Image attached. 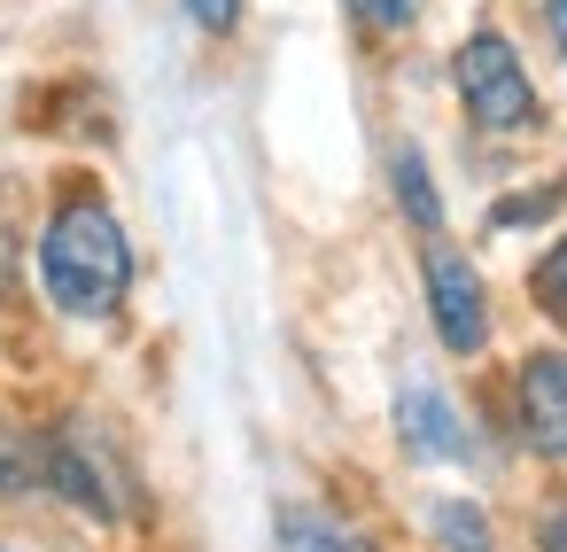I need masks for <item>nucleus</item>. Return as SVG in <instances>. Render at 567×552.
I'll list each match as a JSON object with an SVG mask.
<instances>
[{"label":"nucleus","mask_w":567,"mask_h":552,"mask_svg":"<svg viewBox=\"0 0 567 552\" xmlns=\"http://www.w3.org/2000/svg\"><path fill=\"white\" fill-rule=\"evenodd\" d=\"M40 280H48L55 311H71V319H110L125 304V288H133V242L110 218V203L71 195L48 218V234H40Z\"/></svg>","instance_id":"1"},{"label":"nucleus","mask_w":567,"mask_h":552,"mask_svg":"<svg viewBox=\"0 0 567 552\" xmlns=\"http://www.w3.org/2000/svg\"><path fill=\"white\" fill-rule=\"evenodd\" d=\"M458 102L482 133H520L536 125V86L520 71V55L505 48V32H474L458 48Z\"/></svg>","instance_id":"2"},{"label":"nucleus","mask_w":567,"mask_h":552,"mask_svg":"<svg viewBox=\"0 0 567 552\" xmlns=\"http://www.w3.org/2000/svg\"><path fill=\"white\" fill-rule=\"evenodd\" d=\"M48 482H55L79 513H94V521H117V513H125V490H117L125 467L110 459V443H102L86 420H71V428L48 443Z\"/></svg>","instance_id":"3"},{"label":"nucleus","mask_w":567,"mask_h":552,"mask_svg":"<svg viewBox=\"0 0 567 552\" xmlns=\"http://www.w3.org/2000/svg\"><path fill=\"white\" fill-rule=\"evenodd\" d=\"M427 311H435V335H443V350L474 358V350L489 343L482 273H474V265H466L458 249H443V242H427Z\"/></svg>","instance_id":"4"},{"label":"nucleus","mask_w":567,"mask_h":552,"mask_svg":"<svg viewBox=\"0 0 567 552\" xmlns=\"http://www.w3.org/2000/svg\"><path fill=\"white\" fill-rule=\"evenodd\" d=\"M520 436L536 459H567V358L536 350L520 366Z\"/></svg>","instance_id":"5"},{"label":"nucleus","mask_w":567,"mask_h":552,"mask_svg":"<svg viewBox=\"0 0 567 552\" xmlns=\"http://www.w3.org/2000/svg\"><path fill=\"white\" fill-rule=\"evenodd\" d=\"M396 428H404V443L420 459H466V428H458L443 389H404L396 397Z\"/></svg>","instance_id":"6"},{"label":"nucleus","mask_w":567,"mask_h":552,"mask_svg":"<svg viewBox=\"0 0 567 552\" xmlns=\"http://www.w3.org/2000/svg\"><path fill=\"white\" fill-rule=\"evenodd\" d=\"M280 552H373L365 536H350L334 513H319V505H288L280 513Z\"/></svg>","instance_id":"7"},{"label":"nucleus","mask_w":567,"mask_h":552,"mask_svg":"<svg viewBox=\"0 0 567 552\" xmlns=\"http://www.w3.org/2000/svg\"><path fill=\"white\" fill-rule=\"evenodd\" d=\"M396 203L412 211V226H420V234H443V203H435V187H427L420 149H396Z\"/></svg>","instance_id":"8"},{"label":"nucleus","mask_w":567,"mask_h":552,"mask_svg":"<svg viewBox=\"0 0 567 552\" xmlns=\"http://www.w3.org/2000/svg\"><path fill=\"white\" fill-rule=\"evenodd\" d=\"M48 474V451L17 428V420H0V498H9V490H32Z\"/></svg>","instance_id":"9"},{"label":"nucleus","mask_w":567,"mask_h":552,"mask_svg":"<svg viewBox=\"0 0 567 552\" xmlns=\"http://www.w3.org/2000/svg\"><path fill=\"white\" fill-rule=\"evenodd\" d=\"M435 536H443L451 552H489V513L466 505V498H443V505H435Z\"/></svg>","instance_id":"10"},{"label":"nucleus","mask_w":567,"mask_h":552,"mask_svg":"<svg viewBox=\"0 0 567 552\" xmlns=\"http://www.w3.org/2000/svg\"><path fill=\"white\" fill-rule=\"evenodd\" d=\"M567 203V180H551V187H536V195H505L497 211H489V226L497 234H513V226H536V218H551Z\"/></svg>","instance_id":"11"},{"label":"nucleus","mask_w":567,"mask_h":552,"mask_svg":"<svg viewBox=\"0 0 567 552\" xmlns=\"http://www.w3.org/2000/svg\"><path fill=\"white\" fill-rule=\"evenodd\" d=\"M528 288H536V304H544V311H559V319H567V242L536 265V280H528Z\"/></svg>","instance_id":"12"},{"label":"nucleus","mask_w":567,"mask_h":552,"mask_svg":"<svg viewBox=\"0 0 567 552\" xmlns=\"http://www.w3.org/2000/svg\"><path fill=\"white\" fill-rule=\"evenodd\" d=\"M179 9H187L203 32H234V24H241V0H179Z\"/></svg>","instance_id":"13"},{"label":"nucleus","mask_w":567,"mask_h":552,"mask_svg":"<svg viewBox=\"0 0 567 552\" xmlns=\"http://www.w3.org/2000/svg\"><path fill=\"white\" fill-rule=\"evenodd\" d=\"M358 9V24H373V32H396L404 17H412V0H350Z\"/></svg>","instance_id":"14"},{"label":"nucleus","mask_w":567,"mask_h":552,"mask_svg":"<svg viewBox=\"0 0 567 552\" xmlns=\"http://www.w3.org/2000/svg\"><path fill=\"white\" fill-rule=\"evenodd\" d=\"M544 552H567V505L544 513Z\"/></svg>","instance_id":"15"},{"label":"nucleus","mask_w":567,"mask_h":552,"mask_svg":"<svg viewBox=\"0 0 567 552\" xmlns=\"http://www.w3.org/2000/svg\"><path fill=\"white\" fill-rule=\"evenodd\" d=\"M551 40H559V55H567V0H551Z\"/></svg>","instance_id":"16"},{"label":"nucleus","mask_w":567,"mask_h":552,"mask_svg":"<svg viewBox=\"0 0 567 552\" xmlns=\"http://www.w3.org/2000/svg\"><path fill=\"white\" fill-rule=\"evenodd\" d=\"M0 552H9V544H0Z\"/></svg>","instance_id":"17"}]
</instances>
